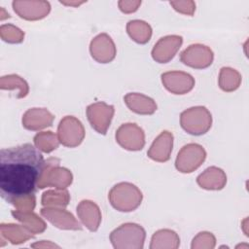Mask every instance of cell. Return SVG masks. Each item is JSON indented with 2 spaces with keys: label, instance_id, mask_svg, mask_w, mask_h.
Masks as SVG:
<instances>
[{
  "label": "cell",
  "instance_id": "cell-31",
  "mask_svg": "<svg viewBox=\"0 0 249 249\" xmlns=\"http://www.w3.org/2000/svg\"><path fill=\"white\" fill-rule=\"evenodd\" d=\"M169 4L175 11L189 16H193L196 10V4L193 1H170Z\"/></svg>",
  "mask_w": 249,
  "mask_h": 249
},
{
  "label": "cell",
  "instance_id": "cell-14",
  "mask_svg": "<svg viewBox=\"0 0 249 249\" xmlns=\"http://www.w3.org/2000/svg\"><path fill=\"white\" fill-rule=\"evenodd\" d=\"M89 53L97 62L109 63L115 58L117 50L112 38L106 33H101L91 40Z\"/></svg>",
  "mask_w": 249,
  "mask_h": 249
},
{
  "label": "cell",
  "instance_id": "cell-17",
  "mask_svg": "<svg viewBox=\"0 0 249 249\" xmlns=\"http://www.w3.org/2000/svg\"><path fill=\"white\" fill-rule=\"evenodd\" d=\"M54 116L46 108L28 109L22 116V126L28 130L36 131L51 126Z\"/></svg>",
  "mask_w": 249,
  "mask_h": 249
},
{
  "label": "cell",
  "instance_id": "cell-15",
  "mask_svg": "<svg viewBox=\"0 0 249 249\" xmlns=\"http://www.w3.org/2000/svg\"><path fill=\"white\" fill-rule=\"evenodd\" d=\"M41 215L46 218L49 222H51L54 227L61 230H82L81 225L72 215V213L68 212L62 208L55 207H44L40 211Z\"/></svg>",
  "mask_w": 249,
  "mask_h": 249
},
{
  "label": "cell",
  "instance_id": "cell-10",
  "mask_svg": "<svg viewBox=\"0 0 249 249\" xmlns=\"http://www.w3.org/2000/svg\"><path fill=\"white\" fill-rule=\"evenodd\" d=\"M114 113V106L105 102L92 103L87 107V117L91 127L103 135L107 132Z\"/></svg>",
  "mask_w": 249,
  "mask_h": 249
},
{
  "label": "cell",
  "instance_id": "cell-2",
  "mask_svg": "<svg viewBox=\"0 0 249 249\" xmlns=\"http://www.w3.org/2000/svg\"><path fill=\"white\" fill-rule=\"evenodd\" d=\"M108 199L116 210L130 212L141 204L143 195L135 185L128 182H121L110 190Z\"/></svg>",
  "mask_w": 249,
  "mask_h": 249
},
{
  "label": "cell",
  "instance_id": "cell-18",
  "mask_svg": "<svg viewBox=\"0 0 249 249\" xmlns=\"http://www.w3.org/2000/svg\"><path fill=\"white\" fill-rule=\"evenodd\" d=\"M77 215L84 226L90 231H96L101 223V212L96 203L91 200H82L77 205Z\"/></svg>",
  "mask_w": 249,
  "mask_h": 249
},
{
  "label": "cell",
  "instance_id": "cell-23",
  "mask_svg": "<svg viewBox=\"0 0 249 249\" xmlns=\"http://www.w3.org/2000/svg\"><path fill=\"white\" fill-rule=\"evenodd\" d=\"M126 31L129 37L138 44H146L152 36V27L143 20H129L126 24Z\"/></svg>",
  "mask_w": 249,
  "mask_h": 249
},
{
  "label": "cell",
  "instance_id": "cell-27",
  "mask_svg": "<svg viewBox=\"0 0 249 249\" xmlns=\"http://www.w3.org/2000/svg\"><path fill=\"white\" fill-rule=\"evenodd\" d=\"M0 88L1 89H15L18 88L19 95L18 98L25 97L29 91L28 84L26 83V81L17 74H11L1 77Z\"/></svg>",
  "mask_w": 249,
  "mask_h": 249
},
{
  "label": "cell",
  "instance_id": "cell-8",
  "mask_svg": "<svg viewBox=\"0 0 249 249\" xmlns=\"http://www.w3.org/2000/svg\"><path fill=\"white\" fill-rule=\"evenodd\" d=\"M214 59L212 50L202 44L190 45L180 53V60L185 65L195 69H204L210 66Z\"/></svg>",
  "mask_w": 249,
  "mask_h": 249
},
{
  "label": "cell",
  "instance_id": "cell-11",
  "mask_svg": "<svg viewBox=\"0 0 249 249\" xmlns=\"http://www.w3.org/2000/svg\"><path fill=\"white\" fill-rule=\"evenodd\" d=\"M163 87L173 94H185L195 87L194 77L183 71H168L160 75Z\"/></svg>",
  "mask_w": 249,
  "mask_h": 249
},
{
  "label": "cell",
  "instance_id": "cell-29",
  "mask_svg": "<svg viewBox=\"0 0 249 249\" xmlns=\"http://www.w3.org/2000/svg\"><path fill=\"white\" fill-rule=\"evenodd\" d=\"M1 39L10 44H18L23 41L24 33L13 24H2L0 26Z\"/></svg>",
  "mask_w": 249,
  "mask_h": 249
},
{
  "label": "cell",
  "instance_id": "cell-6",
  "mask_svg": "<svg viewBox=\"0 0 249 249\" xmlns=\"http://www.w3.org/2000/svg\"><path fill=\"white\" fill-rule=\"evenodd\" d=\"M206 159L204 148L196 143H189L178 152L175 167L182 173H191L197 169Z\"/></svg>",
  "mask_w": 249,
  "mask_h": 249
},
{
  "label": "cell",
  "instance_id": "cell-26",
  "mask_svg": "<svg viewBox=\"0 0 249 249\" xmlns=\"http://www.w3.org/2000/svg\"><path fill=\"white\" fill-rule=\"evenodd\" d=\"M70 200V196L67 190H58L56 191L50 190L43 194L42 196V205L44 206H59L65 207L68 205Z\"/></svg>",
  "mask_w": 249,
  "mask_h": 249
},
{
  "label": "cell",
  "instance_id": "cell-16",
  "mask_svg": "<svg viewBox=\"0 0 249 249\" xmlns=\"http://www.w3.org/2000/svg\"><path fill=\"white\" fill-rule=\"evenodd\" d=\"M173 147V134L167 130L161 133L154 140L147 152L148 157L158 162H165L170 159Z\"/></svg>",
  "mask_w": 249,
  "mask_h": 249
},
{
  "label": "cell",
  "instance_id": "cell-19",
  "mask_svg": "<svg viewBox=\"0 0 249 249\" xmlns=\"http://www.w3.org/2000/svg\"><path fill=\"white\" fill-rule=\"evenodd\" d=\"M124 101L128 109L139 115H152L157 110L155 100L138 92H129L124 95Z\"/></svg>",
  "mask_w": 249,
  "mask_h": 249
},
{
  "label": "cell",
  "instance_id": "cell-12",
  "mask_svg": "<svg viewBox=\"0 0 249 249\" xmlns=\"http://www.w3.org/2000/svg\"><path fill=\"white\" fill-rule=\"evenodd\" d=\"M15 13L26 20H38L47 17L51 11V4L48 1H19L12 3Z\"/></svg>",
  "mask_w": 249,
  "mask_h": 249
},
{
  "label": "cell",
  "instance_id": "cell-13",
  "mask_svg": "<svg viewBox=\"0 0 249 249\" xmlns=\"http://www.w3.org/2000/svg\"><path fill=\"white\" fill-rule=\"evenodd\" d=\"M183 43L182 36L167 35L161 37L152 50V57L159 63H166L170 61L180 49Z\"/></svg>",
  "mask_w": 249,
  "mask_h": 249
},
{
  "label": "cell",
  "instance_id": "cell-30",
  "mask_svg": "<svg viewBox=\"0 0 249 249\" xmlns=\"http://www.w3.org/2000/svg\"><path fill=\"white\" fill-rule=\"evenodd\" d=\"M216 244L215 236L208 231L199 232L194 239L192 243V248H214Z\"/></svg>",
  "mask_w": 249,
  "mask_h": 249
},
{
  "label": "cell",
  "instance_id": "cell-3",
  "mask_svg": "<svg viewBox=\"0 0 249 249\" xmlns=\"http://www.w3.org/2000/svg\"><path fill=\"white\" fill-rule=\"evenodd\" d=\"M145 237V230L135 223L123 224L110 233V241L115 249H142Z\"/></svg>",
  "mask_w": 249,
  "mask_h": 249
},
{
  "label": "cell",
  "instance_id": "cell-22",
  "mask_svg": "<svg viewBox=\"0 0 249 249\" xmlns=\"http://www.w3.org/2000/svg\"><path fill=\"white\" fill-rule=\"evenodd\" d=\"M180 245V238L178 234L169 229H162L156 231L151 239L150 249L171 248L176 249Z\"/></svg>",
  "mask_w": 249,
  "mask_h": 249
},
{
  "label": "cell",
  "instance_id": "cell-20",
  "mask_svg": "<svg viewBox=\"0 0 249 249\" xmlns=\"http://www.w3.org/2000/svg\"><path fill=\"white\" fill-rule=\"evenodd\" d=\"M197 185L205 190H222L227 183V176L223 169L210 166L196 178Z\"/></svg>",
  "mask_w": 249,
  "mask_h": 249
},
{
  "label": "cell",
  "instance_id": "cell-4",
  "mask_svg": "<svg viewBox=\"0 0 249 249\" xmlns=\"http://www.w3.org/2000/svg\"><path fill=\"white\" fill-rule=\"evenodd\" d=\"M181 127L192 135L205 134L212 125V116L204 106L191 107L180 115Z\"/></svg>",
  "mask_w": 249,
  "mask_h": 249
},
{
  "label": "cell",
  "instance_id": "cell-1",
  "mask_svg": "<svg viewBox=\"0 0 249 249\" xmlns=\"http://www.w3.org/2000/svg\"><path fill=\"white\" fill-rule=\"evenodd\" d=\"M39 150L30 143L0 150V195L14 204L34 195L45 166Z\"/></svg>",
  "mask_w": 249,
  "mask_h": 249
},
{
  "label": "cell",
  "instance_id": "cell-25",
  "mask_svg": "<svg viewBox=\"0 0 249 249\" xmlns=\"http://www.w3.org/2000/svg\"><path fill=\"white\" fill-rule=\"evenodd\" d=\"M241 82L240 74L230 67H223L219 74V87L226 92H231L238 89Z\"/></svg>",
  "mask_w": 249,
  "mask_h": 249
},
{
  "label": "cell",
  "instance_id": "cell-24",
  "mask_svg": "<svg viewBox=\"0 0 249 249\" xmlns=\"http://www.w3.org/2000/svg\"><path fill=\"white\" fill-rule=\"evenodd\" d=\"M12 215L15 219L22 223V225L32 233H41L46 230L45 222L40 219L32 211L22 212L18 210H13Z\"/></svg>",
  "mask_w": 249,
  "mask_h": 249
},
{
  "label": "cell",
  "instance_id": "cell-21",
  "mask_svg": "<svg viewBox=\"0 0 249 249\" xmlns=\"http://www.w3.org/2000/svg\"><path fill=\"white\" fill-rule=\"evenodd\" d=\"M1 237L6 238L12 244H20L33 237L30 232L23 225L16 224H1L0 225Z\"/></svg>",
  "mask_w": 249,
  "mask_h": 249
},
{
  "label": "cell",
  "instance_id": "cell-32",
  "mask_svg": "<svg viewBox=\"0 0 249 249\" xmlns=\"http://www.w3.org/2000/svg\"><path fill=\"white\" fill-rule=\"evenodd\" d=\"M118 5L123 13L129 14L138 10V7L141 5V1H119Z\"/></svg>",
  "mask_w": 249,
  "mask_h": 249
},
{
  "label": "cell",
  "instance_id": "cell-7",
  "mask_svg": "<svg viewBox=\"0 0 249 249\" xmlns=\"http://www.w3.org/2000/svg\"><path fill=\"white\" fill-rule=\"evenodd\" d=\"M57 138L65 147H77L85 138V127L74 116H65L57 126Z\"/></svg>",
  "mask_w": 249,
  "mask_h": 249
},
{
  "label": "cell",
  "instance_id": "cell-28",
  "mask_svg": "<svg viewBox=\"0 0 249 249\" xmlns=\"http://www.w3.org/2000/svg\"><path fill=\"white\" fill-rule=\"evenodd\" d=\"M36 148L44 153H51L58 147L59 141L52 131H43L37 133L33 138Z\"/></svg>",
  "mask_w": 249,
  "mask_h": 249
},
{
  "label": "cell",
  "instance_id": "cell-5",
  "mask_svg": "<svg viewBox=\"0 0 249 249\" xmlns=\"http://www.w3.org/2000/svg\"><path fill=\"white\" fill-rule=\"evenodd\" d=\"M59 160L50 158L45 161L44 170L38 182V188L54 187L58 190H64L71 185L73 176L70 170L59 166Z\"/></svg>",
  "mask_w": 249,
  "mask_h": 249
},
{
  "label": "cell",
  "instance_id": "cell-9",
  "mask_svg": "<svg viewBox=\"0 0 249 249\" xmlns=\"http://www.w3.org/2000/svg\"><path fill=\"white\" fill-rule=\"evenodd\" d=\"M115 137L118 144L128 151H140L145 145V133L136 124H122L117 129Z\"/></svg>",
  "mask_w": 249,
  "mask_h": 249
}]
</instances>
